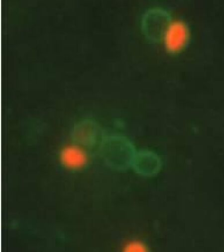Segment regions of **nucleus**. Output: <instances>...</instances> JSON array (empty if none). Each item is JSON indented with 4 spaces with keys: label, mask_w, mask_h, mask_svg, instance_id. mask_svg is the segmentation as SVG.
<instances>
[{
    "label": "nucleus",
    "mask_w": 224,
    "mask_h": 252,
    "mask_svg": "<svg viewBox=\"0 0 224 252\" xmlns=\"http://www.w3.org/2000/svg\"><path fill=\"white\" fill-rule=\"evenodd\" d=\"M106 142L108 155L113 158L115 167L123 170L132 165L136 153L127 139L123 136H111L107 139Z\"/></svg>",
    "instance_id": "nucleus-1"
},
{
    "label": "nucleus",
    "mask_w": 224,
    "mask_h": 252,
    "mask_svg": "<svg viewBox=\"0 0 224 252\" xmlns=\"http://www.w3.org/2000/svg\"><path fill=\"white\" fill-rule=\"evenodd\" d=\"M165 14L160 9L150 10L143 19L144 34L151 40L158 42L162 38L165 26Z\"/></svg>",
    "instance_id": "nucleus-2"
},
{
    "label": "nucleus",
    "mask_w": 224,
    "mask_h": 252,
    "mask_svg": "<svg viewBox=\"0 0 224 252\" xmlns=\"http://www.w3.org/2000/svg\"><path fill=\"white\" fill-rule=\"evenodd\" d=\"M132 165L139 174L152 176L157 174L160 169V160L157 155L149 151L136 153Z\"/></svg>",
    "instance_id": "nucleus-3"
},
{
    "label": "nucleus",
    "mask_w": 224,
    "mask_h": 252,
    "mask_svg": "<svg viewBox=\"0 0 224 252\" xmlns=\"http://www.w3.org/2000/svg\"><path fill=\"white\" fill-rule=\"evenodd\" d=\"M62 162L70 169H80L85 166L88 161L86 153L79 148L68 147L64 148L61 153Z\"/></svg>",
    "instance_id": "nucleus-4"
},
{
    "label": "nucleus",
    "mask_w": 224,
    "mask_h": 252,
    "mask_svg": "<svg viewBox=\"0 0 224 252\" xmlns=\"http://www.w3.org/2000/svg\"><path fill=\"white\" fill-rule=\"evenodd\" d=\"M99 126L92 120H85L77 124L74 130H77L85 141L89 143L94 142L99 132Z\"/></svg>",
    "instance_id": "nucleus-5"
},
{
    "label": "nucleus",
    "mask_w": 224,
    "mask_h": 252,
    "mask_svg": "<svg viewBox=\"0 0 224 252\" xmlns=\"http://www.w3.org/2000/svg\"><path fill=\"white\" fill-rule=\"evenodd\" d=\"M126 252H146V245L139 241H133L128 244L124 248Z\"/></svg>",
    "instance_id": "nucleus-6"
}]
</instances>
